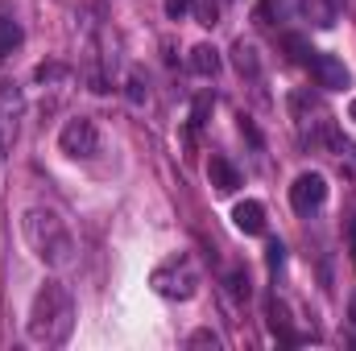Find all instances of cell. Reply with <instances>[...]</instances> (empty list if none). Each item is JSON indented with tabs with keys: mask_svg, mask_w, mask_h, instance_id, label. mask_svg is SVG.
I'll return each instance as SVG.
<instances>
[{
	"mask_svg": "<svg viewBox=\"0 0 356 351\" xmlns=\"http://www.w3.org/2000/svg\"><path fill=\"white\" fill-rule=\"evenodd\" d=\"M302 12L315 29H332L340 21V4L336 0H302Z\"/></svg>",
	"mask_w": 356,
	"mask_h": 351,
	"instance_id": "obj_11",
	"label": "cell"
},
{
	"mask_svg": "<svg viewBox=\"0 0 356 351\" xmlns=\"http://www.w3.org/2000/svg\"><path fill=\"white\" fill-rule=\"evenodd\" d=\"M348 120H353V124H356V99H353V103H348Z\"/></svg>",
	"mask_w": 356,
	"mask_h": 351,
	"instance_id": "obj_23",
	"label": "cell"
},
{
	"mask_svg": "<svg viewBox=\"0 0 356 351\" xmlns=\"http://www.w3.org/2000/svg\"><path fill=\"white\" fill-rule=\"evenodd\" d=\"M232 62H236V71L249 75V79L261 75V58H257V46H253V42H236V46H232Z\"/></svg>",
	"mask_w": 356,
	"mask_h": 351,
	"instance_id": "obj_12",
	"label": "cell"
},
{
	"mask_svg": "<svg viewBox=\"0 0 356 351\" xmlns=\"http://www.w3.org/2000/svg\"><path fill=\"white\" fill-rule=\"evenodd\" d=\"M348 314H353V323H356V293H353V302H348Z\"/></svg>",
	"mask_w": 356,
	"mask_h": 351,
	"instance_id": "obj_24",
	"label": "cell"
},
{
	"mask_svg": "<svg viewBox=\"0 0 356 351\" xmlns=\"http://www.w3.org/2000/svg\"><path fill=\"white\" fill-rule=\"evenodd\" d=\"M311 71H315V83L323 91H344L348 87V67H344L336 54H315V58H311Z\"/></svg>",
	"mask_w": 356,
	"mask_h": 351,
	"instance_id": "obj_6",
	"label": "cell"
},
{
	"mask_svg": "<svg viewBox=\"0 0 356 351\" xmlns=\"http://www.w3.org/2000/svg\"><path fill=\"white\" fill-rule=\"evenodd\" d=\"M191 8H195V0H166V17H170V21H182Z\"/></svg>",
	"mask_w": 356,
	"mask_h": 351,
	"instance_id": "obj_18",
	"label": "cell"
},
{
	"mask_svg": "<svg viewBox=\"0 0 356 351\" xmlns=\"http://www.w3.org/2000/svg\"><path fill=\"white\" fill-rule=\"evenodd\" d=\"M58 149H63L67 157H75V162L95 157V153H99V128H95V120H88V116L67 120L63 132H58Z\"/></svg>",
	"mask_w": 356,
	"mask_h": 351,
	"instance_id": "obj_4",
	"label": "cell"
},
{
	"mask_svg": "<svg viewBox=\"0 0 356 351\" xmlns=\"http://www.w3.org/2000/svg\"><path fill=\"white\" fill-rule=\"evenodd\" d=\"M149 285H154V293H162V298H170V302H191L203 281H199V264L191 261L186 252H178V257L162 261L149 273Z\"/></svg>",
	"mask_w": 356,
	"mask_h": 351,
	"instance_id": "obj_3",
	"label": "cell"
},
{
	"mask_svg": "<svg viewBox=\"0 0 356 351\" xmlns=\"http://www.w3.org/2000/svg\"><path fill=\"white\" fill-rule=\"evenodd\" d=\"M327 203V178L315 174V170H307V174L294 178V186H290V207L298 211V215H311V211H319Z\"/></svg>",
	"mask_w": 356,
	"mask_h": 351,
	"instance_id": "obj_5",
	"label": "cell"
},
{
	"mask_svg": "<svg viewBox=\"0 0 356 351\" xmlns=\"http://www.w3.org/2000/svg\"><path fill=\"white\" fill-rule=\"evenodd\" d=\"M129 99H133V103H145V99H149V87L141 83V75H129Z\"/></svg>",
	"mask_w": 356,
	"mask_h": 351,
	"instance_id": "obj_17",
	"label": "cell"
},
{
	"mask_svg": "<svg viewBox=\"0 0 356 351\" xmlns=\"http://www.w3.org/2000/svg\"><path fill=\"white\" fill-rule=\"evenodd\" d=\"M33 75H38V83H54V79H63V75H67V67H58V62H42Z\"/></svg>",
	"mask_w": 356,
	"mask_h": 351,
	"instance_id": "obj_16",
	"label": "cell"
},
{
	"mask_svg": "<svg viewBox=\"0 0 356 351\" xmlns=\"http://www.w3.org/2000/svg\"><path fill=\"white\" fill-rule=\"evenodd\" d=\"M282 261H286V248H282L277 240H269V248H266V264H269V268H282Z\"/></svg>",
	"mask_w": 356,
	"mask_h": 351,
	"instance_id": "obj_21",
	"label": "cell"
},
{
	"mask_svg": "<svg viewBox=\"0 0 356 351\" xmlns=\"http://www.w3.org/2000/svg\"><path fill=\"white\" fill-rule=\"evenodd\" d=\"M282 46H286L290 62H311V58H315V50H311V46H307L298 33H286V37H282Z\"/></svg>",
	"mask_w": 356,
	"mask_h": 351,
	"instance_id": "obj_14",
	"label": "cell"
},
{
	"mask_svg": "<svg viewBox=\"0 0 356 351\" xmlns=\"http://www.w3.org/2000/svg\"><path fill=\"white\" fill-rule=\"evenodd\" d=\"M232 223H236L245 236H261V232H266V207H261L257 198H245V203L232 207Z\"/></svg>",
	"mask_w": 356,
	"mask_h": 351,
	"instance_id": "obj_7",
	"label": "cell"
},
{
	"mask_svg": "<svg viewBox=\"0 0 356 351\" xmlns=\"http://www.w3.org/2000/svg\"><path fill=\"white\" fill-rule=\"evenodd\" d=\"M348 248H353V264H356V219H353V228H348Z\"/></svg>",
	"mask_w": 356,
	"mask_h": 351,
	"instance_id": "obj_22",
	"label": "cell"
},
{
	"mask_svg": "<svg viewBox=\"0 0 356 351\" xmlns=\"http://www.w3.org/2000/svg\"><path fill=\"white\" fill-rule=\"evenodd\" d=\"M21 228H25V240H29L33 257L46 268H63V264L75 261V236H71V228H67V219L58 211L29 207L25 219H21Z\"/></svg>",
	"mask_w": 356,
	"mask_h": 351,
	"instance_id": "obj_2",
	"label": "cell"
},
{
	"mask_svg": "<svg viewBox=\"0 0 356 351\" xmlns=\"http://www.w3.org/2000/svg\"><path fill=\"white\" fill-rule=\"evenodd\" d=\"M75 331V302H71V289L63 281H46L38 293H33V306H29V318H25V335L29 343L38 348H63Z\"/></svg>",
	"mask_w": 356,
	"mask_h": 351,
	"instance_id": "obj_1",
	"label": "cell"
},
{
	"mask_svg": "<svg viewBox=\"0 0 356 351\" xmlns=\"http://www.w3.org/2000/svg\"><path fill=\"white\" fill-rule=\"evenodd\" d=\"M186 343H191V348H220V335H216V331H195Z\"/></svg>",
	"mask_w": 356,
	"mask_h": 351,
	"instance_id": "obj_20",
	"label": "cell"
},
{
	"mask_svg": "<svg viewBox=\"0 0 356 351\" xmlns=\"http://www.w3.org/2000/svg\"><path fill=\"white\" fill-rule=\"evenodd\" d=\"M207 178H211V186H216L220 194H232V190L241 186V174H236V166H232L228 157H220V153L207 162Z\"/></svg>",
	"mask_w": 356,
	"mask_h": 351,
	"instance_id": "obj_10",
	"label": "cell"
},
{
	"mask_svg": "<svg viewBox=\"0 0 356 351\" xmlns=\"http://www.w3.org/2000/svg\"><path fill=\"white\" fill-rule=\"evenodd\" d=\"M228 289L249 302V277H245V273H228Z\"/></svg>",
	"mask_w": 356,
	"mask_h": 351,
	"instance_id": "obj_19",
	"label": "cell"
},
{
	"mask_svg": "<svg viewBox=\"0 0 356 351\" xmlns=\"http://www.w3.org/2000/svg\"><path fill=\"white\" fill-rule=\"evenodd\" d=\"M282 17H286V0H261L257 12H253L257 25H273V21H282Z\"/></svg>",
	"mask_w": 356,
	"mask_h": 351,
	"instance_id": "obj_15",
	"label": "cell"
},
{
	"mask_svg": "<svg viewBox=\"0 0 356 351\" xmlns=\"http://www.w3.org/2000/svg\"><path fill=\"white\" fill-rule=\"evenodd\" d=\"M21 91L13 87V83H0V141L4 137H13L17 132V116H21Z\"/></svg>",
	"mask_w": 356,
	"mask_h": 351,
	"instance_id": "obj_8",
	"label": "cell"
},
{
	"mask_svg": "<svg viewBox=\"0 0 356 351\" xmlns=\"http://www.w3.org/2000/svg\"><path fill=\"white\" fill-rule=\"evenodd\" d=\"M186 67H191V75H199V79H216V75H220V50L207 46V42H199V46L191 50Z\"/></svg>",
	"mask_w": 356,
	"mask_h": 351,
	"instance_id": "obj_9",
	"label": "cell"
},
{
	"mask_svg": "<svg viewBox=\"0 0 356 351\" xmlns=\"http://www.w3.org/2000/svg\"><path fill=\"white\" fill-rule=\"evenodd\" d=\"M21 42H25L21 25H17L13 17H4V12H0V62H4V58H8V54H13V50L21 46Z\"/></svg>",
	"mask_w": 356,
	"mask_h": 351,
	"instance_id": "obj_13",
	"label": "cell"
}]
</instances>
